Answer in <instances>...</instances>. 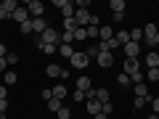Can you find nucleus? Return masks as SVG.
I'll return each mask as SVG.
<instances>
[{
  "mask_svg": "<svg viewBox=\"0 0 159 119\" xmlns=\"http://www.w3.org/2000/svg\"><path fill=\"white\" fill-rule=\"evenodd\" d=\"M143 37H146L148 48H157L159 45V27L157 24H146V27H143Z\"/></svg>",
  "mask_w": 159,
  "mask_h": 119,
  "instance_id": "1",
  "label": "nucleus"
},
{
  "mask_svg": "<svg viewBox=\"0 0 159 119\" xmlns=\"http://www.w3.org/2000/svg\"><path fill=\"white\" fill-rule=\"evenodd\" d=\"M40 42H48V45H61V32H58V29H51V27H48L45 32L40 34Z\"/></svg>",
  "mask_w": 159,
  "mask_h": 119,
  "instance_id": "2",
  "label": "nucleus"
},
{
  "mask_svg": "<svg viewBox=\"0 0 159 119\" xmlns=\"http://www.w3.org/2000/svg\"><path fill=\"white\" fill-rule=\"evenodd\" d=\"M53 6L61 11V16H64V19H72V16H74V3H72V0H56Z\"/></svg>",
  "mask_w": 159,
  "mask_h": 119,
  "instance_id": "3",
  "label": "nucleus"
},
{
  "mask_svg": "<svg viewBox=\"0 0 159 119\" xmlns=\"http://www.w3.org/2000/svg\"><path fill=\"white\" fill-rule=\"evenodd\" d=\"M69 61H72V66H74V69H85L88 64H90V58H88V53H85V51H77L72 58H69Z\"/></svg>",
  "mask_w": 159,
  "mask_h": 119,
  "instance_id": "4",
  "label": "nucleus"
},
{
  "mask_svg": "<svg viewBox=\"0 0 159 119\" xmlns=\"http://www.w3.org/2000/svg\"><path fill=\"white\" fill-rule=\"evenodd\" d=\"M27 11H29V16H32V19H43L45 6H43L40 0H29V3H27Z\"/></svg>",
  "mask_w": 159,
  "mask_h": 119,
  "instance_id": "5",
  "label": "nucleus"
},
{
  "mask_svg": "<svg viewBox=\"0 0 159 119\" xmlns=\"http://www.w3.org/2000/svg\"><path fill=\"white\" fill-rule=\"evenodd\" d=\"M74 21H77V27H88V24H90V11L74 8Z\"/></svg>",
  "mask_w": 159,
  "mask_h": 119,
  "instance_id": "6",
  "label": "nucleus"
},
{
  "mask_svg": "<svg viewBox=\"0 0 159 119\" xmlns=\"http://www.w3.org/2000/svg\"><path fill=\"white\" fill-rule=\"evenodd\" d=\"M11 19H13V21H16V24H19V27H21V24H27L29 19H32V16H29V11H27V6H24V8L19 6L16 11H13V16H11Z\"/></svg>",
  "mask_w": 159,
  "mask_h": 119,
  "instance_id": "7",
  "label": "nucleus"
},
{
  "mask_svg": "<svg viewBox=\"0 0 159 119\" xmlns=\"http://www.w3.org/2000/svg\"><path fill=\"white\" fill-rule=\"evenodd\" d=\"M96 61H98L101 69H109V66H114V53H98Z\"/></svg>",
  "mask_w": 159,
  "mask_h": 119,
  "instance_id": "8",
  "label": "nucleus"
},
{
  "mask_svg": "<svg viewBox=\"0 0 159 119\" xmlns=\"http://www.w3.org/2000/svg\"><path fill=\"white\" fill-rule=\"evenodd\" d=\"M122 51H125L127 58H138V53H141V42H127V45H122Z\"/></svg>",
  "mask_w": 159,
  "mask_h": 119,
  "instance_id": "9",
  "label": "nucleus"
},
{
  "mask_svg": "<svg viewBox=\"0 0 159 119\" xmlns=\"http://www.w3.org/2000/svg\"><path fill=\"white\" fill-rule=\"evenodd\" d=\"M45 74H51V77H58V79H66V77H69V72H66V69L56 66V64H51V66L45 69Z\"/></svg>",
  "mask_w": 159,
  "mask_h": 119,
  "instance_id": "10",
  "label": "nucleus"
},
{
  "mask_svg": "<svg viewBox=\"0 0 159 119\" xmlns=\"http://www.w3.org/2000/svg\"><path fill=\"white\" fill-rule=\"evenodd\" d=\"M122 69H125V74L130 77V74L141 72V64H138V58H127V61H125V66H122Z\"/></svg>",
  "mask_w": 159,
  "mask_h": 119,
  "instance_id": "11",
  "label": "nucleus"
},
{
  "mask_svg": "<svg viewBox=\"0 0 159 119\" xmlns=\"http://www.w3.org/2000/svg\"><path fill=\"white\" fill-rule=\"evenodd\" d=\"M93 98H96V101L101 103V106L111 101V98H109V90H106V87H98V90H93Z\"/></svg>",
  "mask_w": 159,
  "mask_h": 119,
  "instance_id": "12",
  "label": "nucleus"
},
{
  "mask_svg": "<svg viewBox=\"0 0 159 119\" xmlns=\"http://www.w3.org/2000/svg\"><path fill=\"white\" fill-rule=\"evenodd\" d=\"M133 93H135V98H154L151 93H148L146 82H141V85H133Z\"/></svg>",
  "mask_w": 159,
  "mask_h": 119,
  "instance_id": "13",
  "label": "nucleus"
},
{
  "mask_svg": "<svg viewBox=\"0 0 159 119\" xmlns=\"http://www.w3.org/2000/svg\"><path fill=\"white\" fill-rule=\"evenodd\" d=\"M45 29H48V21H45V19H32V32H37V37L45 32Z\"/></svg>",
  "mask_w": 159,
  "mask_h": 119,
  "instance_id": "14",
  "label": "nucleus"
},
{
  "mask_svg": "<svg viewBox=\"0 0 159 119\" xmlns=\"http://www.w3.org/2000/svg\"><path fill=\"white\" fill-rule=\"evenodd\" d=\"M114 40H117L119 45H127V42H130V32H127V29H117V32H114Z\"/></svg>",
  "mask_w": 159,
  "mask_h": 119,
  "instance_id": "15",
  "label": "nucleus"
},
{
  "mask_svg": "<svg viewBox=\"0 0 159 119\" xmlns=\"http://www.w3.org/2000/svg\"><path fill=\"white\" fill-rule=\"evenodd\" d=\"M16 8H19L16 0H3V3H0V11H3V13H11V16H13V11H16Z\"/></svg>",
  "mask_w": 159,
  "mask_h": 119,
  "instance_id": "16",
  "label": "nucleus"
},
{
  "mask_svg": "<svg viewBox=\"0 0 159 119\" xmlns=\"http://www.w3.org/2000/svg\"><path fill=\"white\" fill-rule=\"evenodd\" d=\"M146 66H148V69H159V53H157V51L146 53Z\"/></svg>",
  "mask_w": 159,
  "mask_h": 119,
  "instance_id": "17",
  "label": "nucleus"
},
{
  "mask_svg": "<svg viewBox=\"0 0 159 119\" xmlns=\"http://www.w3.org/2000/svg\"><path fill=\"white\" fill-rule=\"evenodd\" d=\"M98 37H101V42L114 40V27H101V29H98Z\"/></svg>",
  "mask_w": 159,
  "mask_h": 119,
  "instance_id": "18",
  "label": "nucleus"
},
{
  "mask_svg": "<svg viewBox=\"0 0 159 119\" xmlns=\"http://www.w3.org/2000/svg\"><path fill=\"white\" fill-rule=\"evenodd\" d=\"M77 90H80V93L93 90V87H90V77H77Z\"/></svg>",
  "mask_w": 159,
  "mask_h": 119,
  "instance_id": "19",
  "label": "nucleus"
},
{
  "mask_svg": "<svg viewBox=\"0 0 159 119\" xmlns=\"http://www.w3.org/2000/svg\"><path fill=\"white\" fill-rule=\"evenodd\" d=\"M111 13H125V0H109Z\"/></svg>",
  "mask_w": 159,
  "mask_h": 119,
  "instance_id": "20",
  "label": "nucleus"
},
{
  "mask_svg": "<svg viewBox=\"0 0 159 119\" xmlns=\"http://www.w3.org/2000/svg\"><path fill=\"white\" fill-rule=\"evenodd\" d=\"M85 106H88V111L96 117V114H101V103L96 101V98H90V101H85Z\"/></svg>",
  "mask_w": 159,
  "mask_h": 119,
  "instance_id": "21",
  "label": "nucleus"
},
{
  "mask_svg": "<svg viewBox=\"0 0 159 119\" xmlns=\"http://www.w3.org/2000/svg\"><path fill=\"white\" fill-rule=\"evenodd\" d=\"M58 53H61L64 58H72V56H74V53H77V51H74L72 45H66V42H61V45H58Z\"/></svg>",
  "mask_w": 159,
  "mask_h": 119,
  "instance_id": "22",
  "label": "nucleus"
},
{
  "mask_svg": "<svg viewBox=\"0 0 159 119\" xmlns=\"http://www.w3.org/2000/svg\"><path fill=\"white\" fill-rule=\"evenodd\" d=\"M66 87H64V85H56V87H53V98H58V101H64V98H66Z\"/></svg>",
  "mask_w": 159,
  "mask_h": 119,
  "instance_id": "23",
  "label": "nucleus"
},
{
  "mask_svg": "<svg viewBox=\"0 0 159 119\" xmlns=\"http://www.w3.org/2000/svg\"><path fill=\"white\" fill-rule=\"evenodd\" d=\"M98 29H101V27H96V24L85 27V32H88V40H98Z\"/></svg>",
  "mask_w": 159,
  "mask_h": 119,
  "instance_id": "24",
  "label": "nucleus"
},
{
  "mask_svg": "<svg viewBox=\"0 0 159 119\" xmlns=\"http://www.w3.org/2000/svg\"><path fill=\"white\" fill-rule=\"evenodd\" d=\"M77 29V21H74V16L72 19H64V32H74Z\"/></svg>",
  "mask_w": 159,
  "mask_h": 119,
  "instance_id": "25",
  "label": "nucleus"
},
{
  "mask_svg": "<svg viewBox=\"0 0 159 119\" xmlns=\"http://www.w3.org/2000/svg\"><path fill=\"white\" fill-rule=\"evenodd\" d=\"M143 40V29H130V42H141Z\"/></svg>",
  "mask_w": 159,
  "mask_h": 119,
  "instance_id": "26",
  "label": "nucleus"
},
{
  "mask_svg": "<svg viewBox=\"0 0 159 119\" xmlns=\"http://www.w3.org/2000/svg\"><path fill=\"white\" fill-rule=\"evenodd\" d=\"M56 114H58V119H72V108H69V106H61Z\"/></svg>",
  "mask_w": 159,
  "mask_h": 119,
  "instance_id": "27",
  "label": "nucleus"
},
{
  "mask_svg": "<svg viewBox=\"0 0 159 119\" xmlns=\"http://www.w3.org/2000/svg\"><path fill=\"white\" fill-rule=\"evenodd\" d=\"M117 82H119V87H130V85H133V82H130V77H127L125 72H122V74L117 77Z\"/></svg>",
  "mask_w": 159,
  "mask_h": 119,
  "instance_id": "28",
  "label": "nucleus"
},
{
  "mask_svg": "<svg viewBox=\"0 0 159 119\" xmlns=\"http://www.w3.org/2000/svg\"><path fill=\"white\" fill-rule=\"evenodd\" d=\"M58 108H61V101H58V98H51V101H48V111H53V114H56Z\"/></svg>",
  "mask_w": 159,
  "mask_h": 119,
  "instance_id": "29",
  "label": "nucleus"
},
{
  "mask_svg": "<svg viewBox=\"0 0 159 119\" xmlns=\"http://www.w3.org/2000/svg\"><path fill=\"white\" fill-rule=\"evenodd\" d=\"M146 79H148V82H159V69H148V72H146Z\"/></svg>",
  "mask_w": 159,
  "mask_h": 119,
  "instance_id": "30",
  "label": "nucleus"
},
{
  "mask_svg": "<svg viewBox=\"0 0 159 119\" xmlns=\"http://www.w3.org/2000/svg\"><path fill=\"white\" fill-rule=\"evenodd\" d=\"M74 40H88V32H85V27H77V29H74Z\"/></svg>",
  "mask_w": 159,
  "mask_h": 119,
  "instance_id": "31",
  "label": "nucleus"
},
{
  "mask_svg": "<svg viewBox=\"0 0 159 119\" xmlns=\"http://www.w3.org/2000/svg\"><path fill=\"white\" fill-rule=\"evenodd\" d=\"M146 103H151V98H135V101H133V106H135V108H143Z\"/></svg>",
  "mask_w": 159,
  "mask_h": 119,
  "instance_id": "32",
  "label": "nucleus"
},
{
  "mask_svg": "<svg viewBox=\"0 0 159 119\" xmlns=\"http://www.w3.org/2000/svg\"><path fill=\"white\" fill-rule=\"evenodd\" d=\"M6 85H16V72H6Z\"/></svg>",
  "mask_w": 159,
  "mask_h": 119,
  "instance_id": "33",
  "label": "nucleus"
},
{
  "mask_svg": "<svg viewBox=\"0 0 159 119\" xmlns=\"http://www.w3.org/2000/svg\"><path fill=\"white\" fill-rule=\"evenodd\" d=\"M111 111H114V103H111V101H109V103H103V106H101V114H106V117H109Z\"/></svg>",
  "mask_w": 159,
  "mask_h": 119,
  "instance_id": "34",
  "label": "nucleus"
},
{
  "mask_svg": "<svg viewBox=\"0 0 159 119\" xmlns=\"http://www.w3.org/2000/svg\"><path fill=\"white\" fill-rule=\"evenodd\" d=\"M6 61H8V66H13V64H19V56H16V53H8Z\"/></svg>",
  "mask_w": 159,
  "mask_h": 119,
  "instance_id": "35",
  "label": "nucleus"
},
{
  "mask_svg": "<svg viewBox=\"0 0 159 119\" xmlns=\"http://www.w3.org/2000/svg\"><path fill=\"white\" fill-rule=\"evenodd\" d=\"M8 111V98H0V114Z\"/></svg>",
  "mask_w": 159,
  "mask_h": 119,
  "instance_id": "36",
  "label": "nucleus"
},
{
  "mask_svg": "<svg viewBox=\"0 0 159 119\" xmlns=\"http://www.w3.org/2000/svg\"><path fill=\"white\" fill-rule=\"evenodd\" d=\"M21 32H24V34H29V32H32V19H29L27 24H21Z\"/></svg>",
  "mask_w": 159,
  "mask_h": 119,
  "instance_id": "37",
  "label": "nucleus"
},
{
  "mask_svg": "<svg viewBox=\"0 0 159 119\" xmlns=\"http://www.w3.org/2000/svg\"><path fill=\"white\" fill-rule=\"evenodd\" d=\"M151 108H154V114H159V98H151Z\"/></svg>",
  "mask_w": 159,
  "mask_h": 119,
  "instance_id": "38",
  "label": "nucleus"
},
{
  "mask_svg": "<svg viewBox=\"0 0 159 119\" xmlns=\"http://www.w3.org/2000/svg\"><path fill=\"white\" fill-rule=\"evenodd\" d=\"M0 72H3V74L8 72V61H6V58H0Z\"/></svg>",
  "mask_w": 159,
  "mask_h": 119,
  "instance_id": "39",
  "label": "nucleus"
},
{
  "mask_svg": "<svg viewBox=\"0 0 159 119\" xmlns=\"http://www.w3.org/2000/svg\"><path fill=\"white\" fill-rule=\"evenodd\" d=\"M40 95L45 98V101H51V98H53V90H43V93H40Z\"/></svg>",
  "mask_w": 159,
  "mask_h": 119,
  "instance_id": "40",
  "label": "nucleus"
},
{
  "mask_svg": "<svg viewBox=\"0 0 159 119\" xmlns=\"http://www.w3.org/2000/svg\"><path fill=\"white\" fill-rule=\"evenodd\" d=\"M6 56H8V48L3 45V42H0V58H6Z\"/></svg>",
  "mask_w": 159,
  "mask_h": 119,
  "instance_id": "41",
  "label": "nucleus"
},
{
  "mask_svg": "<svg viewBox=\"0 0 159 119\" xmlns=\"http://www.w3.org/2000/svg\"><path fill=\"white\" fill-rule=\"evenodd\" d=\"M0 98H8V90H6V85H0Z\"/></svg>",
  "mask_w": 159,
  "mask_h": 119,
  "instance_id": "42",
  "label": "nucleus"
},
{
  "mask_svg": "<svg viewBox=\"0 0 159 119\" xmlns=\"http://www.w3.org/2000/svg\"><path fill=\"white\" fill-rule=\"evenodd\" d=\"M93 119H109V117H106V114H96V117H93Z\"/></svg>",
  "mask_w": 159,
  "mask_h": 119,
  "instance_id": "43",
  "label": "nucleus"
},
{
  "mask_svg": "<svg viewBox=\"0 0 159 119\" xmlns=\"http://www.w3.org/2000/svg\"><path fill=\"white\" fill-rule=\"evenodd\" d=\"M146 119H157V114H148V117H146Z\"/></svg>",
  "mask_w": 159,
  "mask_h": 119,
  "instance_id": "44",
  "label": "nucleus"
},
{
  "mask_svg": "<svg viewBox=\"0 0 159 119\" xmlns=\"http://www.w3.org/2000/svg\"><path fill=\"white\" fill-rule=\"evenodd\" d=\"M0 119H6V114H0Z\"/></svg>",
  "mask_w": 159,
  "mask_h": 119,
  "instance_id": "45",
  "label": "nucleus"
},
{
  "mask_svg": "<svg viewBox=\"0 0 159 119\" xmlns=\"http://www.w3.org/2000/svg\"><path fill=\"white\" fill-rule=\"evenodd\" d=\"M157 119H159V114H157Z\"/></svg>",
  "mask_w": 159,
  "mask_h": 119,
  "instance_id": "46",
  "label": "nucleus"
}]
</instances>
